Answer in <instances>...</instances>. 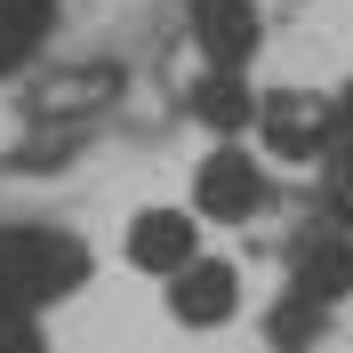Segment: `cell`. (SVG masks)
<instances>
[{"label":"cell","instance_id":"obj_1","mask_svg":"<svg viewBox=\"0 0 353 353\" xmlns=\"http://www.w3.org/2000/svg\"><path fill=\"white\" fill-rule=\"evenodd\" d=\"M88 281V249L57 225H8L0 233V289L24 305H57Z\"/></svg>","mask_w":353,"mask_h":353},{"label":"cell","instance_id":"obj_2","mask_svg":"<svg viewBox=\"0 0 353 353\" xmlns=\"http://www.w3.org/2000/svg\"><path fill=\"white\" fill-rule=\"evenodd\" d=\"M193 201H201V217H217V225H241V217H257L265 209V169L249 153H209L201 161V185H193Z\"/></svg>","mask_w":353,"mask_h":353},{"label":"cell","instance_id":"obj_3","mask_svg":"<svg viewBox=\"0 0 353 353\" xmlns=\"http://www.w3.org/2000/svg\"><path fill=\"white\" fill-rule=\"evenodd\" d=\"M233 305H241V273H233V265L193 257V265H176V273H169V313L185 321V330H217Z\"/></svg>","mask_w":353,"mask_h":353},{"label":"cell","instance_id":"obj_4","mask_svg":"<svg viewBox=\"0 0 353 353\" xmlns=\"http://www.w3.org/2000/svg\"><path fill=\"white\" fill-rule=\"evenodd\" d=\"M185 24H193L201 57L217 72H241L257 57V8L249 0H185Z\"/></svg>","mask_w":353,"mask_h":353},{"label":"cell","instance_id":"obj_5","mask_svg":"<svg viewBox=\"0 0 353 353\" xmlns=\"http://www.w3.org/2000/svg\"><path fill=\"white\" fill-rule=\"evenodd\" d=\"M321 129H330V97H265V145L281 161H321Z\"/></svg>","mask_w":353,"mask_h":353},{"label":"cell","instance_id":"obj_6","mask_svg":"<svg viewBox=\"0 0 353 353\" xmlns=\"http://www.w3.org/2000/svg\"><path fill=\"white\" fill-rule=\"evenodd\" d=\"M289 281L305 289V297H321V305L345 297V289H353V241H345V233H313V241H297V249H289Z\"/></svg>","mask_w":353,"mask_h":353},{"label":"cell","instance_id":"obj_7","mask_svg":"<svg viewBox=\"0 0 353 353\" xmlns=\"http://www.w3.org/2000/svg\"><path fill=\"white\" fill-rule=\"evenodd\" d=\"M129 265L145 273H176V265H193V217H176V209H145L129 225Z\"/></svg>","mask_w":353,"mask_h":353},{"label":"cell","instance_id":"obj_8","mask_svg":"<svg viewBox=\"0 0 353 353\" xmlns=\"http://www.w3.org/2000/svg\"><path fill=\"white\" fill-rule=\"evenodd\" d=\"M48 24H57V0H0V81L41 48Z\"/></svg>","mask_w":353,"mask_h":353},{"label":"cell","instance_id":"obj_9","mask_svg":"<svg viewBox=\"0 0 353 353\" xmlns=\"http://www.w3.org/2000/svg\"><path fill=\"white\" fill-rule=\"evenodd\" d=\"M321 321H330V305L305 297V289H289L281 305L265 313V337H273V353H305V345H321Z\"/></svg>","mask_w":353,"mask_h":353},{"label":"cell","instance_id":"obj_10","mask_svg":"<svg viewBox=\"0 0 353 353\" xmlns=\"http://www.w3.org/2000/svg\"><path fill=\"white\" fill-rule=\"evenodd\" d=\"M193 112L209 121V129H241L249 112H257V97L241 88V72H217V65H209V72L193 81Z\"/></svg>","mask_w":353,"mask_h":353},{"label":"cell","instance_id":"obj_11","mask_svg":"<svg viewBox=\"0 0 353 353\" xmlns=\"http://www.w3.org/2000/svg\"><path fill=\"white\" fill-rule=\"evenodd\" d=\"M0 353H48L32 305H24V297H8V289H0Z\"/></svg>","mask_w":353,"mask_h":353},{"label":"cell","instance_id":"obj_12","mask_svg":"<svg viewBox=\"0 0 353 353\" xmlns=\"http://www.w3.org/2000/svg\"><path fill=\"white\" fill-rule=\"evenodd\" d=\"M321 161H330V169H345V161H353V88H337V97H330V129H321Z\"/></svg>","mask_w":353,"mask_h":353},{"label":"cell","instance_id":"obj_13","mask_svg":"<svg viewBox=\"0 0 353 353\" xmlns=\"http://www.w3.org/2000/svg\"><path fill=\"white\" fill-rule=\"evenodd\" d=\"M337 217L353 225V161H345V169H337Z\"/></svg>","mask_w":353,"mask_h":353}]
</instances>
